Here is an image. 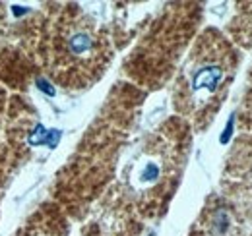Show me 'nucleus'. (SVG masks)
Here are the masks:
<instances>
[{
	"label": "nucleus",
	"instance_id": "obj_1",
	"mask_svg": "<svg viewBox=\"0 0 252 236\" xmlns=\"http://www.w3.org/2000/svg\"><path fill=\"white\" fill-rule=\"evenodd\" d=\"M223 74L225 70L220 64H202L192 76V82H190L192 93H202V91L214 93L223 80Z\"/></svg>",
	"mask_w": 252,
	"mask_h": 236
},
{
	"label": "nucleus",
	"instance_id": "obj_2",
	"mask_svg": "<svg viewBox=\"0 0 252 236\" xmlns=\"http://www.w3.org/2000/svg\"><path fill=\"white\" fill-rule=\"evenodd\" d=\"M95 51V39L88 31H74L68 37V53L72 57H88Z\"/></svg>",
	"mask_w": 252,
	"mask_h": 236
},
{
	"label": "nucleus",
	"instance_id": "obj_3",
	"mask_svg": "<svg viewBox=\"0 0 252 236\" xmlns=\"http://www.w3.org/2000/svg\"><path fill=\"white\" fill-rule=\"evenodd\" d=\"M47 128L43 124H37L33 128V132H30V144L32 146H45V140H47Z\"/></svg>",
	"mask_w": 252,
	"mask_h": 236
},
{
	"label": "nucleus",
	"instance_id": "obj_4",
	"mask_svg": "<svg viewBox=\"0 0 252 236\" xmlns=\"http://www.w3.org/2000/svg\"><path fill=\"white\" fill-rule=\"evenodd\" d=\"M159 177V167L156 163H148L146 167H144V171H142V175L140 178L144 180V182H148V180H156Z\"/></svg>",
	"mask_w": 252,
	"mask_h": 236
},
{
	"label": "nucleus",
	"instance_id": "obj_5",
	"mask_svg": "<svg viewBox=\"0 0 252 236\" xmlns=\"http://www.w3.org/2000/svg\"><path fill=\"white\" fill-rule=\"evenodd\" d=\"M35 84H37V89L43 91L47 97H55V95H57V89H55V86H53L49 80H45V78H37Z\"/></svg>",
	"mask_w": 252,
	"mask_h": 236
},
{
	"label": "nucleus",
	"instance_id": "obj_6",
	"mask_svg": "<svg viewBox=\"0 0 252 236\" xmlns=\"http://www.w3.org/2000/svg\"><path fill=\"white\" fill-rule=\"evenodd\" d=\"M61 138H63V132H61V130H49V132H47V140H45V146H47L49 149H55L57 146H59Z\"/></svg>",
	"mask_w": 252,
	"mask_h": 236
},
{
	"label": "nucleus",
	"instance_id": "obj_7",
	"mask_svg": "<svg viewBox=\"0 0 252 236\" xmlns=\"http://www.w3.org/2000/svg\"><path fill=\"white\" fill-rule=\"evenodd\" d=\"M233 128H235V117H231L227 120V126H225V130H223V134H221L220 142L223 146L229 144V140H231V136H233Z\"/></svg>",
	"mask_w": 252,
	"mask_h": 236
},
{
	"label": "nucleus",
	"instance_id": "obj_8",
	"mask_svg": "<svg viewBox=\"0 0 252 236\" xmlns=\"http://www.w3.org/2000/svg\"><path fill=\"white\" fill-rule=\"evenodd\" d=\"M12 12H14V14H16V16H22V14H26V12H28V10H26V8H24V10H22V6H14V8H12Z\"/></svg>",
	"mask_w": 252,
	"mask_h": 236
}]
</instances>
